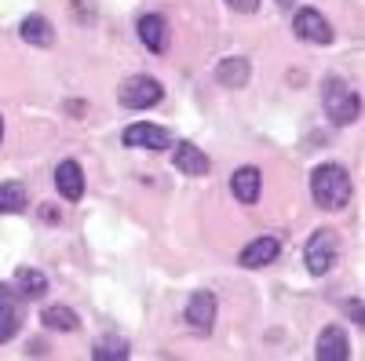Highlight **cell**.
Masks as SVG:
<instances>
[{
    "instance_id": "cell-19",
    "label": "cell",
    "mask_w": 365,
    "mask_h": 361,
    "mask_svg": "<svg viewBox=\"0 0 365 361\" xmlns=\"http://www.w3.org/2000/svg\"><path fill=\"white\" fill-rule=\"evenodd\" d=\"M91 357H96V361H125V357H128V340L103 336L96 347H91Z\"/></svg>"
},
{
    "instance_id": "cell-24",
    "label": "cell",
    "mask_w": 365,
    "mask_h": 361,
    "mask_svg": "<svg viewBox=\"0 0 365 361\" xmlns=\"http://www.w3.org/2000/svg\"><path fill=\"white\" fill-rule=\"evenodd\" d=\"M0 142H4V117H0Z\"/></svg>"
},
{
    "instance_id": "cell-13",
    "label": "cell",
    "mask_w": 365,
    "mask_h": 361,
    "mask_svg": "<svg viewBox=\"0 0 365 361\" xmlns=\"http://www.w3.org/2000/svg\"><path fill=\"white\" fill-rule=\"evenodd\" d=\"M249 77H252V66H249L245 55H230V58H223V63L216 66V80L227 84V88H245Z\"/></svg>"
},
{
    "instance_id": "cell-20",
    "label": "cell",
    "mask_w": 365,
    "mask_h": 361,
    "mask_svg": "<svg viewBox=\"0 0 365 361\" xmlns=\"http://www.w3.org/2000/svg\"><path fill=\"white\" fill-rule=\"evenodd\" d=\"M26 208V187L22 183H0V216L22 212Z\"/></svg>"
},
{
    "instance_id": "cell-18",
    "label": "cell",
    "mask_w": 365,
    "mask_h": 361,
    "mask_svg": "<svg viewBox=\"0 0 365 361\" xmlns=\"http://www.w3.org/2000/svg\"><path fill=\"white\" fill-rule=\"evenodd\" d=\"M41 321H44V328H51V333H73V328L81 325V318L70 307H48L41 314Z\"/></svg>"
},
{
    "instance_id": "cell-3",
    "label": "cell",
    "mask_w": 365,
    "mask_h": 361,
    "mask_svg": "<svg viewBox=\"0 0 365 361\" xmlns=\"http://www.w3.org/2000/svg\"><path fill=\"white\" fill-rule=\"evenodd\" d=\"M340 259V237L336 230H314V237L307 241V248H303V263H307V270L314 278L329 274L332 266H336Z\"/></svg>"
},
{
    "instance_id": "cell-15",
    "label": "cell",
    "mask_w": 365,
    "mask_h": 361,
    "mask_svg": "<svg viewBox=\"0 0 365 361\" xmlns=\"http://www.w3.org/2000/svg\"><path fill=\"white\" fill-rule=\"evenodd\" d=\"M135 29H139V41H143L150 51H165V44H168V26H165L161 15H143Z\"/></svg>"
},
{
    "instance_id": "cell-22",
    "label": "cell",
    "mask_w": 365,
    "mask_h": 361,
    "mask_svg": "<svg viewBox=\"0 0 365 361\" xmlns=\"http://www.w3.org/2000/svg\"><path fill=\"white\" fill-rule=\"evenodd\" d=\"M347 310L354 314V321H358V325H365V310H361V303H358V299H354V303H347Z\"/></svg>"
},
{
    "instance_id": "cell-10",
    "label": "cell",
    "mask_w": 365,
    "mask_h": 361,
    "mask_svg": "<svg viewBox=\"0 0 365 361\" xmlns=\"http://www.w3.org/2000/svg\"><path fill=\"white\" fill-rule=\"evenodd\" d=\"M55 190L63 194L66 201H81V194H84V172H81L77 161H63L55 168Z\"/></svg>"
},
{
    "instance_id": "cell-5",
    "label": "cell",
    "mask_w": 365,
    "mask_h": 361,
    "mask_svg": "<svg viewBox=\"0 0 365 361\" xmlns=\"http://www.w3.org/2000/svg\"><path fill=\"white\" fill-rule=\"evenodd\" d=\"M182 321H187L197 336H208V333H212V325H216V295H212L208 288H197V292L187 299Z\"/></svg>"
},
{
    "instance_id": "cell-14",
    "label": "cell",
    "mask_w": 365,
    "mask_h": 361,
    "mask_svg": "<svg viewBox=\"0 0 365 361\" xmlns=\"http://www.w3.org/2000/svg\"><path fill=\"white\" fill-rule=\"evenodd\" d=\"M19 37H22L26 44H34V48H48V44L55 41V29H51V22H48L44 15H29V19H22V26H19Z\"/></svg>"
},
{
    "instance_id": "cell-17",
    "label": "cell",
    "mask_w": 365,
    "mask_h": 361,
    "mask_svg": "<svg viewBox=\"0 0 365 361\" xmlns=\"http://www.w3.org/2000/svg\"><path fill=\"white\" fill-rule=\"evenodd\" d=\"M15 285H19V292H22L26 299H37V295L48 292V278L41 274V270H29V266L15 270Z\"/></svg>"
},
{
    "instance_id": "cell-11",
    "label": "cell",
    "mask_w": 365,
    "mask_h": 361,
    "mask_svg": "<svg viewBox=\"0 0 365 361\" xmlns=\"http://www.w3.org/2000/svg\"><path fill=\"white\" fill-rule=\"evenodd\" d=\"M172 164L182 172V175H205L208 172V154L194 142H179L175 154H172Z\"/></svg>"
},
{
    "instance_id": "cell-21",
    "label": "cell",
    "mask_w": 365,
    "mask_h": 361,
    "mask_svg": "<svg viewBox=\"0 0 365 361\" xmlns=\"http://www.w3.org/2000/svg\"><path fill=\"white\" fill-rule=\"evenodd\" d=\"M227 4H230L234 11H241V15H252V11L259 8V0H227Z\"/></svg>"
},
{
    "instance_id": "cell-12",
    "label": "cell",
    "mask_w": 365,
    "mask_h": 361,
    "mask_svg": "<svg viewBox=\"0 0 365 361\" xmlns=\"http://www.w3.org/2000/svg\"><path fill=\"white\" fill-rule=\"evenodd\" d=\"M314 354H318V361H347V336H344V328L340 325L322 328Z\"/></svg>"
},
{
    "instance_id": "cell-4",
    "label": "cell",
    "mask_w": 365,
    "mask_h": 361,
    "mask_svg": "<svg viewBox=\"0 0 365 361\" xmlns=\"http://www.w3.org/2000/svg\"><path fill=\"white\" fill-rule=\"evenodd\" d=\"M161 95H165V88L154 77H143V73L128 77L125 84H120V92H117L120 106H128V110H150V106L161 103Z\"/></svg>"
},
{
    "instance_id": "cell-1",
    "label": "cell",
    "mask_w": 365,
    "mask_h": 361,
    "mask_svg": "<svg viewBox=\"0 0 365 361\" xmlns=\"http://www.w3.org/2000/svg\"><path fill=\"white\" fill-rule=\"evenodd\" d=\"M311 197L325 212H340L351 197V179L344 164H318L311 172Z\"/></svg>"
},
{
    "instance_id": "cell-23",
    "label": "cell",
    "mask_w": 365,
    "mask_h": 361,
    "mask_svg": "<svg viewBox=\"0 0 365 361\" xmlns=\"http://www.w3.org/2000/svg\"><path fill=\"white\" fill-rule=\"evenodd\" d=\"M278 4H282V8H292V4H296V0H278Z\"/></svg>"
},
{
    "instance_id": "cell-2",
    "label": "cell",
    "mask_w": 365,
    "mask_h": 361,
    "mask_svg": "<svg viewBox=\"0 0 365 361\" xmlns=\"http://www.w3.org/2000/svg\"><path fill=\"white\" fill-rule=\"evenodd\" d=\"M322 103H325V113L332 125H354L358 113H361V103H358V92L340 80V77H329L325 88H322Z\"/></svg>"
},
{
    "instance_id": "cell-8",
    "label": "cell",
    "mask_w": 365,
    "mask_h": 361,
    "mask_svg": "<svg viewBox=\"0 0 365 361\" xmlns=\"http://www.w3.org/2000/svg\"><path fill=\"white\" fill-rule=\"evenodd\" d=\"M230 190H234V197H237L241 204H256V201H259V190H263V172L252 168V164L237 168L234 179H230Z\"/></svg>"
},
{
    "instance_id": "cell-6",
    "label": "cell",
    "mask_w": 365,
    "mask_h": 361,
    "mask_svg": "<svg viewBox=\"0 0 365 361\" xmlns=\"http://www.w3.org/2000/svg\"><path fill=\"white\" fill-rule=\"evenodd\" d=\"M292 29H296V37L307 41V44H332V26L314 8H299L296 19H292Z\"/></svg>"
},
{
    "instance_id": "cell-16",
    "label": "cell",
    "mask_w": 365,
    "mask_h": 361,
    "mask_svg": "<svg viewBox=\"0 0 365 361\" xmlns=\"http://www.w3.org/2000/svg\"><path fill=\"white\" fill-rule=\"evenodd\" d=\"M19 333V307H15V292L8 285H0V343H8Z\"/></svg>"
},
{
    "instance_id": "cell-7",
    "label": "cell",
    "mask_w": 365,
    "mask_h": 361,
    "mask_svg": "<svg viewBox=\"0 0 365 361\" xmlns=\"http://www.w3.org/2000/svg\"><path fill=\"white\" fill-rule=\"evenodd\" d=\"M120 139H125V146L132 150H168V132L161 125H146V120H139V125H128L125 132H120Z\"/></svg>"
},
{
    "instance_id": "cell-9",
    "label": "cell",
    "mask_w": 365,
    "mask_h": 361,
    "mask_svg": "<svg viewBox=\"0 0 365 361\" xmlns=\"http://www.w3.org/2000/svg\"><path fill=\"white\" fill-rule=\"evenodd\" d=\"M278 252H282V241L278 237H256L252 245H245L241 248V266H249V270H256V266H267V263H274L278 259Z\"/></svg>"
}]
</instances>
